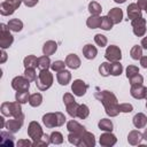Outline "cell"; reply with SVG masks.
Wrapping results in <instances>:
<instances>
[{"instance_id":"7a4b0ae2","label":"cell","mask_w":147,"mask_h":147,"mask_svg":"<svg viewBox=\"0 0 147 147\" xmlns=\"http://www.w3.org/2000/svg\"><path fill=\"white\" fill-rule=\"evenodd\" d=\"M42 123L46 127L53 129L56 126H61L65 123V116L61 111L56 113H47L42 116Z\"/></svg>"},{"instance_id":"d590c367","label":"cell","mask_w":147,"mask_h":147,"mask_svg":"<svg viewBox=\"0 0 147 147\" xmlns=\"http://www.w3.org/2000/svg\"><path fill=\"white\" fill-rule=\"evenodd\" d=\"M78 107H79V105H78L76 101H74V102H71V103H69V105L65 106V108H67V113H68L72 118H75V117H77V110H78Z\"/></svg>"},{"instance_id":"484cf974","label":"cell","mask_w":147,"mask_h":147,"mask_svg":"<svg viewBox=\"0 0 147 147\" xmlns=\"http://www.w3.org/2000/svg\"><path fill=\"white\" fill-rule=\"evenodd\" d=\"M8 28L10 31H14V32H20L22 29H23V22L18 18H11L9 20V22L7 23Z\"/></svg>"},{"instance_id":"cb8c5ba5","label":"cell","mask_w":147,"mask_h":147,"mask_svg":"<svg viewBox=\"0 0 147 147\" xmlns=\"http://www.w3.org/2000/svg\"><path fill=\"white\" fill-rule=\"evenodd\" d=\"M1 140H0V144L2 145V146H14V136L11 134V132H9V131H2L1 132Z\"/></svg>"},{"instance_id":"f6af8a7d","label":"cell","mask_w":147,"mask_h":147,"mask_svg":"<svg viewBox=\"0 0 147 147\" xmlns=\"http://www.w3.org/2000/svg\"><path fill=\"white\" fill-rule=\"evenodd\" d=\"M49 144H51V136H48V134H44L40 140L33 141V146H37V147H39V146H48Z\"/></svg>"},{"instance_id":"94428289","label":"cell","mask_w":147,"mask_h":147,"mask_svg":"<svg viewBox=\"0 0 147 147\" xmlns=\"http://www.w3.org/2000/svg\"><path fill=\"white\" fill-rule=\"evenodd\" d=\"M145 99L147 100V87H146V96H145Z\"/></svg>"},{"instance_id":"7dc6e473","label":"cell","mask_w":147,"mask_h":147,"mask_svg":"<svg viewBox=\"0 0 147 147\" xmlns=\"http://www.w3.org/2000/svg\"><path fill=\"white\" fill-rule=\"evenodd\" d=\"M139 74V68L137 65H129L126 68V77L127 78H131L132 76Z\"/></svg>"},{"instance_id":"7c38bea8","label":"cell","mask_w":147,"mask_h":147,"mask_svg":"<svg viewBox=\"0 0 147 147\" xmlns=\"http://www.w3.org/2000/svg\"><path fill=\"white\" fill-rule=\"evenodd\" d=\"M23 122H24V117H22V118H15L14 117L13 119H8L6 122L5 127L7 129V131H9L11 133H15V132L20 131V129L23 125Z\"/></svg>"},{"instance_id":"bcb514c9","label":"cell","mask_w":147,"mask_h":147,"mask_svg":"<svg viewBox=\"0 0 147 147\" xmlns=\"http://www.w3.org/2000/svg\"><path fill=\"white\" fill-rule=\"evenodd\" d=\"M129 79H130V84H131V85H140V84L144 83V77H142L140 74H137V75L132 76V77L129 78Z\"/></svg>"},{"instance_id":"8992f818","label":"cell","mask_w":147,"mask_h":147,"mask_svg":"<svg viewBox=\"0 0 147 147\" xmlns=\"http://www.w3.org/2000/svg\"><path fill=\"white\" fill-rule=\"evenodd\" d=\"M0 29H1V32H0V47H1V49H5V48H8V47L11 46V44L14 41V37L9 32L10 30H9L8 25L1 23Z\"/></svg>"},{"instance_id":"4316f807","label":"cell","mask_w":147,"mask_h":147,"mask_svg":"<svg viewBox=\"0 0 147 147\" xmlns=\"http://www.w3.org/2000/svg\"><path fill=\"white\" fill-rule=\"evenodd\" d=\"M86 131V130H85ZM85 131H80V132H70L69 136H68V140L70 144L75 145V146H79L80 144V140H82V137L84 134Z\"/></svg>"},{"instance_id":"8d00e7d4","label":"cell","mask_w":147,"mask_h":147,"mask_svg":"<svg viewBox=\"0 0 147 147\" xmlns=\"http://www.w3.org/2000/svg\"><path fill=\"white\" fill-rule=\"evenodd\" d=\"M88 11L91 13V15H99L102 11V8L96 1H91L88 3Z\"/></svg>"},{"instance_id":"52a82bcc","label":"cell","mask_w":147,"mask_h":147,"mask_svg":"<svg viewBox=\"0 0 147 147\" xmlns=\"http://www.w3.org/2000/svg\"><path fill=\"white\" fill-rule=\"evenodd\" d=\"M28 134L29 137L33 140V141H38L41 139V137L44 136V132H42V129L40 126V124L36 121H32L29 123V126H28Z\"/></svg>"},{"instance_id":"ac0fdd59","label":"cell","mask_w":147,"mask_h":147,"mask_svg":"<svg viewBox=\"0 0 147 147\" xmlns=\"http://www.w3.org/2000/svg\"><path fill=\"white\" fill-rule=\"evenodd\" d=\"M127 17L131 21L141 17V9L137 3H130L127 6Z\"/></svg>"},{"instance_id":"4fadbf2b","label":"cell","mask_w":147,"mask_h":147,"mask_svg":"<svg viewBox=\"0 0 147 147\" xmlns=\"http://www.w3.org/2000/svg\"><path fill=\"white\" fill-rule=\"evenodd\" d=\"M117 141V138L111 133V132H105L100 136V145L103 146V147H110V146H114Z\"/></svg>"},{"instance_id":"277c9868","label":"cell","mask_w":147,"mask_h":147,"mask_svg":"<svg viewBox=\"0 0 147 147\" xmlns=\"http://www.w3.org/2000/svg\"><path fill=\"white\" fill-rule=\"evenodd\" d=\"M53 75L48 70H40L38 74V78L36 80V85L40 91L48 90L53 84Z\"/></svg>"},{"instance_id":"f907efd6","label":"cell","mask_w":147,"mask_h":147,"mask_svg":"<svg viewBox=\"0 0 147 147\" xmlns=\"http://www.w3.org/2000/svg\"><path fill=\"white\" fill-rule=\"evenodd\" d=\"M17 146H18V147L33 146V142H31V141H30V140H28V139H21V140H18V141H17Z\"/></svg>"},{"instance_id":"b9f144b4","label":"cell","mask_w":147,"mask_h":147,"mask_svg":"<svg viewBox=\"0 0 147 147\" xmlns=\"http://www.w3.org/2000/svg\"><path fill=\"white\" fill-rule=\"evenodd\" d=\"M65 65H67V64H65V62H63V61H61V60H57V61H54V62L51 64V69H52L53 71L59 72V71L64 70Z\"/></svg>"},{"instance_id":"d4e9b609","label":"cell","mask_w":147,"mask_h":147,"mask_svg":"<svg viewBox=\"0 0 147 147\" xmlns=\"http://www.w3.org/2000/svg\"><path fill=\"white\" fill-rule=\"evenodd\" d=\"M100 24H101V16L99 15H91L86 21V25L90 29H98L100 28Z\"/></svg>"},{"instance_id":"6da1fadb","label":"cell","mask_w":147,"mask_h":147,"mask_svg":"<svg viewBox=\"0 0 147 147\" xmlns=\"http://www.w3.org/2000/svg\"><path fill=\"white\" fill-rule=\"evenodd\" d=\"M94 98L96 100H99L106 110V114L110 117H115L117 116L121 111L118 108V102H117V98L116 95L110 92V91H99L94 93Z\"/></svg>"},{"instance_id":"ee69618b","label":"cell","mask_w":147,"mask_h":147,"mask_svg":"<svg viewBox=\"0 0 147 147\" xmlns=\"http://www.w3.org/2000/svg\"><path fill=\"white\" fill-rule=\"evenodd\" d=\"M24 76L30 80V82H36L37 80V72L33 68H26L24 71Z\"/></svg>"},{"instance_id":"2e32d148","label":"cell","mask_w":147,"mask_h":147,"mask_svg":"<svg viewBox=\"0 0 147 147\" xmlns=\"http://www.w3.org/2000/svg\"><path fill=\"white\" fill-rule=\"evenodd\" d=\"M142 139H144L142 133L139 132L138 130H132V131H130L129 134H127V141H129L130 145H133V146L139 145Z\"/></svg>"},{"instance_id":"60d3db41","label":"cell","mask_w":147,"mask_h":147,"mask_svg":"<svg viewBox=\"0 0 147 147\" xmlns=\"http://www.w3.org/2000/svg\"><path fill=\"white\" fill-rule=\"evenodd\" d=\"M99 72H100V75L103 76V77L109 76V75H110V63H108V62L101 63L100 67H99Z\"/></svg>"},{"instance_id":"44dd1931","label":"cell","mask_w":147,"mask_h":147,"mask_svg":"<svg viewBox=\"0 0 147 147\" xmlns=\"http://www.w3.org/2000/svg\"><path fill=\"white\" fill-rule=\"evenodd\" d=\"M56 49H57V44L54 40H48L42 46V53L44 55H47V56L53 55L56 52Z\"/></svg>"},{"instance_id":"5b68a950","label":"cell","mask_w":147,"mask_h":147,"mask_svg":"<svg viewBox=\"0 0 147 147\" xmlns=\"http://www.w3.org/2000/svg\"><path fill=\"white\" fill-rule=\"evenodd\" d=\"M23 0H5L0 5V13L2 16H9L21 6Z\"/></svg>"},{"instance_id":"3957f363","label":"cell","mask_w":147,"mask_h":147,"mask_svg":"<svg viewBox=\"0 0 147 147\" xmlns=\"http://www.w3.org/2000/svg\"><path fill=\"white\" fill-rule=\"evenodd\" d=\"M1 114L3 116H10L15 118H22L24 117L21 108V103L15 101V102H3L1 105Z\"/></svg>"},{"instance_id":"c3c4849f","label":"cell","mask_w":147,"mask_h":147,"mask_svg":"<svg viewBox=\"0 0 147 147\" xmlns=\"http://www.w3.org/2000/svg\"><path fill=\"white\" fill-rule=\"evenodd\" d=\"M118 108L121 113H131L133 110V106L131 103H119Z\"/></svg>"},{"instance_id":"83f0119b","label":"cell","mask_w":147,"mask_h":147,"mask_svg":"<svg viewBox=\"0 0 147 147\" xmlns=\"http://www.w3.org/2000/svg\"><path fill=\"white\" fill-rule=\"evenodd\" d=\"M67 129L69 132H80V131H85V127L79 124L77 121L75 119H71L67 123Z\"/></svg>"},{"instance_id":"4dcf8cb0","label":"cell","mask_w":147,"mask_h":147,"mask_svg":"<svg viewBox=\"0 0 147 147\" xmlns=\"http://www.w3.org/2000/svg\"><path fill=\"white\" fill-rule=\"evenodd\" d=\"M98 125H99V129H100V130L107 131V132H111V131H113V127H114L113 122H111L110 119H108V118H102V119H100V122H99Z\"/></svg>"},{"instance_id":"9f6ffc18","label":"cell","mask_w":147,"mask_h":147,"mask_svg":"<svg viewBox=\"0 0 147 147\" xmlns=\"http://www.w3.org/2000/svg\"><path fill=\"white\" fill-rule=\"evenodd\" d=\"M141 47L144 49H147V37L142 38V40H141Z\"/></svg>"},{"instance_id":"7402d4cb","label":"cell","mask_w":147,"mask_h":147,"mask_svg":"<svg viewBox=\"0 0 147 147\" xmlns=\"http://www.w3.org/2000/svg\"><path fill=\"white\" fill-rule=\"evenodd\" d=\"M98 54V49L95 46L91 45V44H87L83 47V55L87 59V60H93Z\"/></svg>"},{"instance_id":"91938a15","label":"cell","mask_w":147,"mask_h":147,"mask_svg":"<svg viewBox=\"0 0 147 147\" xmlns=\"http://www.w3.org/2000/svg\"><path fill=\"white\" fill-rule=\"evenodd\" d=\"M115 2H117V3H123V2H125L126 0H114Z\"/></svg>"},{"instance_id":"9c48e42d","label":"cell","mask_w":147,"mask_h":147,"mask_svg":"<svg viewBox=\"0 0 147 147\" xmlns=\"http://www.w3.org/2000/svg\"><path fill=\"white\" fill-rule=\"evenodd\" d=\"M131 25L133 29V33L137 37H142L146 33V20L141 17L139 18H134L131 21Z\"/></svg>"},{"instance_id":"74e56055","label":"cell","mask_w":147,"mask_h":147,"mask_svg":"<svg viewBox=\"0 0 147 147\" xmlns=\"http://www.w3.org/2000/svg\"><path fill=\"white\" fill-rule=\"evenodd\" d=\"M63 142V136L59 131H54L51 133V144L54 145H61Z\"/></svg>"},{"instance_id":"f35d334b","label":"cell","mask_w":147,"mask_h":147,"mask_svg":"<svg viewBox=\"0 0 147 147\" xmlns=\"http://www.w3.org/2000/svg\"><path fill=\"white\" fill-rule=\"evenodd\" d=\"M88 115H90V109H88V107H87L86 105H79L78 110H77V117L84 119V118H86Z\"/></svg>"},{"instance_id":"ffe728a7","label":"cell","mask_w":147,"mask_h":147,"mask_svg":"<svg viewBox=\"0 0 147 147\" xmlns=\"http://www.w3.org/2000/svg\"><path fill=\"white\" fill-rule=\"evenodd\" d=\"M132 122H133V125H134L137 129H142V127H145L146 124H147V117H146L145 114L138 113V114H136V115L133 116Z\"/></svg>"},{"instance_id":"f546056e","label":"cell","mask_w":147,"mask_h":147,"mask_svg":"<svg viewBox=\"0 0 147 147\" xmlns=\"http://www.w3.org/2000/svg\"><path fill=\"white\" fill-rule=\"evenodd\" d=\"M51 60H49V56L47 55H44V56H40L38 57V68L40 70H48V68H51Z\"/></svg>"},{"instance_id":"f1b7e54d","label":"cell","mask_w":147,"mask_h":147,"mask_svg":"<svg viewBox=\"0 0 147 147\" xmlns=\"http://www.w3.org/2000/svg\"><path fill=\"white\" fill-rule=\"evenodd\" d=\"M23 63H24L25 69H26V68H33V69H34V68L38 67V57L34 56V55H28V56L24 59Z\"/></svg>"},{"instance_id":"8fae6325","label":"cell","mask_w":147,"mask_h":147,"mask_svg":"<svg viewBox=\"0 0 147 147\" xmlns=\"http://www.w3.org/2000/svg\"><path fill=\"white\" fill-rule=\"evenodd\" d=\"M87 84L84 82V80H82V79H76V80H74V83H72V85H71V91L74 92V94L76 95V96H83L85 93H86V91H87Z\"/></svg>"},{"instance_id":"681fc988","label":"cell","mask_w":147,"mask_h":147,"mask_svg":"<svg viewBox=\"0 0 147 147\" xmlns=\"http://www.w3.org/2000/svg\"><path fill=\"white\" fill-rule=\"evenodd\" d=\"M74 101H76V100H75V98H74V95L71 93H65L63 95V102H64L65 106L69 105V103H71V102H74Z\"/></svg>"},{"instance_id":"6f0895ef","label":"cell","mask_w":147,"mask_h":147,"mask_svg":"<svg viewBox=\"0 0 147 147\" xmlns=\"http://www.w3.org/2000/svg\"><path fill=\"white\" fill-rule=\"evenodd\" d=\"M0 123H1V129H3V127H5V125H6V123H5V119H3V117H0Z\"/></svg>"},{"instance_id":"603a6c76","label":"cell","mask_w":147,"mask_h":147,"mask_svg":"<svg viewBox=\"0 0 147 147\" xmlns=\"http://www.w3.org/2000/svg\"><path fill=\"white\" fill-rule=\"evenodd\" d=\"M56 79H57V82H59L60 85H67L71 80V74H70V71H68V70L64 69V70L59 71L56 74Z\"/></svg>"},{"instance_id":"e0dca14e","label":"cell","mask_w":147,"mask_h":147,"mask_svg":"<svg viewBox=\"0 0 147 147\" xmlns=\"http://www.w3.org/2000/svg\"><path fill=\"white\" fill-rule=\"evenodd\" d=\"M65 64L70 69H78L80 67L82 62H80V59L78 57V55H76V54H69L65 57Z\"/></svg>"},{"instance_id":"d6a6232c","label":"cell","mask_w":147,"mask_h":147,"mask_svg":"<svg viewBox=\"0 0 147 147\" xmlns=\"http://www.w3.org/2000/svg\"><path fill=\"white\" fill-rule=\"evenodd\" d=\"M29 98H30V94H29L28 91H16L15 99H16L17 102L26 103V102H29Z\"/></svg>"},{"instance_id":"816d5d0a","label":"cell","mask_w":147,"mask_h":147,"mask_svg":"<svg viewBox=\"0 0 147 147\" xmlns=\"http://www.w3.org/2000/svg\"><path fill=\"white\" fill-rule=\"evenodd\" d=\"M39 0H23V3L26 6V7H33L38 3Z\"/></svg>"},{"instance_id":"7bdbcfd3","label":"cell","mask_w":147,"mask_h":147,"mask_svg":"<svg viewBox=\"0 0 147 147\" xmlns=\"http://www.w3.org/2000/svg\"><path fill=\"white\" fill-rule=\"evenodd\" d=\"M94 41H95V44H96L98 46H100V47H105V46L107 45V42H108L107 37L103 36V34H101V33H98V34L94 36Z\"/></svg>"},{"instance_id":"6125c7cd","label":"cell","mask_w":147,"mask_h":147,"mask_svg":"<svg viewBox=\"0 0 147 147\" xmlns=\"http://www.w3.org/2000/svg\"><path fill=\"white\" fill-rule=\"evenodd\" d=\"M146 108H147V102H146Z\"/></svg>"},{"instance_id":"30bf717a","label":"cell","mask_w":147,"mask_h":147,"mask_svg":"<svg viewBox=\"0 0 147 147\" xmlns=\"http://www.w3.org/2000/svg\"><path fill=\"white\" fill-rule=\"evenodd\" d=\"M11 87L15 91H28L30 87V80L25 76H16L11 80Z\"/></svg>"},{"instance_id":"836d02e7","label":"cell","mask_w":147,"mask_h":147,"mask_svg":"<svg viewBox=\"0 0 147 147\" xmlns=\"http://www.w3.org/2000/svg\"><path fill=\"white\" fill-rule=\"evenodd\" d=\"M130 55L133 60H140L142 56V47L139 45H134L130 51Z\"/></svg>"},{"instance_id":"e575fe53","label":"cell","mask_w":147,"mask_h":147,"mask_svg":"<svg viewBox=\"0 0 147 147\" xmlns=\"http://www.w3.org/2000/svg\"><path fill=\"white\" fill-rule=\"evenodd\" d=\"M123 71V65L117 61V62H113L110 63V75L113 76H119Z\"/></svg>"},{"instance_id":"1f68e13d","label":"cell","mask_w":147,"mask_h":147,"mask_svg":"<svg viewBox=\"0 0 147 147\" xmlns=\"http://www.w3.org/2000/svg\"><path fill=\"white\" fill-rule=\"evenodd\" d=\"M42 102V95L40 93H33L29 98V105L31 107H38Z\"/></svg>"},{"instance_id":"11a10c76","label":"cell","mask_w":147,"mask_h":147,"mask_svg":"<svg viewBox=\"0 0 147 147\" xmlns=\"http://www.w3.org/2000/svg\"><path fill=\"white\" fill-rule=\"evenodd\" d=\"M6 60H7V53L5 52V49H2L1 51V63H5L6 62Z\"/></svg>"},{"instance_id":"ab89813d","label":"cell","mask_w":147,"mask_h":147,"mask_svg":"<svg viewBox=\"0 0 147 147\" xmlns=\"http://www.w3.org/2000/svg\"><path fill=\"white\" fill-rule=\"evenodd\" d=\"M113 24H114V23L111 22V20H110L108 16H102V17H101V24H100V28H101L102 30H106V31L111 30Z\"/></svg>"},{"instance_id":"be15d7a7","label":"cell","mask_w":147,"mask_h":147,"mask_svg":"<svg viewBox=\"0 0 147 147\" xmlns=\"http://www.w3.org/2000/svg\"><path fill=\"white\" fill-rule=\"evenodd\" d=\"M146 13H147V10H146Z\"/></svg>"},{"instance_id":"680465c9","label":"cell","mask_w":147,"mask_h":147,"mask_svg":"<svg viewBox=\"0 0 147 147\" xmlns=\"http://www.w3.org/2000/svg\"><path fill=\"white\" fill-rule=\"evenodd\" d=\"M142 137H144V139L147 141V129H146V130H145V132L142 133Z\"/></svg>"},{"instance_id":"9a60e30c","label":"cell","mask_w":147,"mask_h":147,"mask_svg":"<svg viewBox=\"0 0 147 147\" xmlns=\"http://www.w3.org/2000/svg\"><path fill=\"white\" fill-rule=\"evenodd\" d=\"M95 145V138H94V134L88 132V131H85L83 137H82V140H80V144L79 146L80 147H93Z\"/></svg>"},{"instance_id":"5bb4252c","label":"cell","mask_w":147,"mask_h":147,"mask_svg":"<svg viewBox=\"0 0 147 147\" xmlns=\"http://www.w3.org/2000/svg\"><path fill=\"white\" fill-rule=\"evenodd\" d=\"M130 94L134 99H138V100L145 99V96H146V87L142 84H140V85H131Z\"/></svg>"},{"instance_id":"f5cc1de1","label":"cell","mask_w":147,"mask_h":147,"mask_svg":"<svg viewBox=\"0 0 147 147\" xmlns=\"http://www.w3.org/2000/svg\"><path fill=\"white\" fill-rule=\"evenodd\" d=\"M137 5L140 7V9L142 10H147V0H138Z\"/></svg>"},{"instance_id":"db71d44e","label":"cell","mask_w":147,"mask_h":147,"mask_svg":"<svg viewBox=\"0 0 147 147\" xmlns=\"http://www.w3.org/2000/svg\"><path fill=\"white\" fill-rule=\"evenodd\" d=\"M140 64H141L142 68L147 69V56H141V59H140Z\"/></svg>"},{"instance_id":"d6986e66","label":"cell","mask_w":147,"mask_h":147,"mask_svg":"<svg viewBox=\"0 0 147 147\" xmlns=\"http://www.w3.org/2000/svg\"><path fill=\"white\" fill-rule=\"evenodd\" d=\"M107 16L111 20V22L114 24H118L123 18V11H122L121 8H113V9H110L108 11Z\"/></svg>"},{"instance_id":"ba28073f","label":"cell","mask_w":147,"mask_h":147,"mask_svg":"<svg viewBox=\"0 0 147 147\" xmlns=\"http://www.w3.org/2000/svg\"><path fill=\"white\" fill-rule=\"evenodd\" d=\"M105 57L110 62H117V61H119L122 59V51H121V48L118 46L110 45L106 49Z\"/></svg>"}]
</instances>
